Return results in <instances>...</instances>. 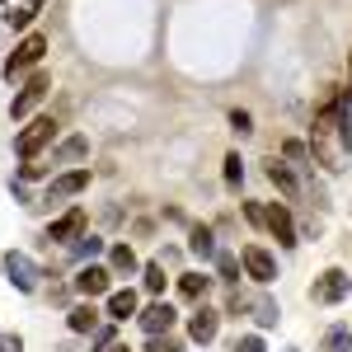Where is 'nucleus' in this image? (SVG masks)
<instances>
[{"label": "nucleus", "instance_id": "obj_2", "mask_svg": "<svg viewBox=\"0 0 352 352\" xmlns=\"http://www.w3.org/2000/svg\"><path fill=\"white\" fill-rule=\"evenodd\" d=\"M310 296L320 300V305H338L343 296H352V277L343 268H329V272H320V277H315Z\"/></svg>", "mask_w": 352, "mask_h": 352}, {"label": "nucleus", "instance_id": "obj_5", "mask_svg": "<svg viewBox=\"0 0 352 352\" xmlns=\"http://www.w3.org/2000/svg\"><path fill=\"white\" fill-rule=\"evenodd\" d=\"M43 99H47V76H28V85L14 94V104H10V118H14V122H19V118H28V113L38 109Z\"/></svg>", "mask_w": 352, "mask_h": 352}, {"label": "nucleus", "instance_id": "obj_1", "mask_svg": "<svg viewBox=\"0 0 352 352\" xmlns=\"http://www.w3.org/2000/svg\"><path fill=\"white\" fill-rule=\"evenodd\" d=\"M52 136H56V118H33L24 132L14 136V155L33 164V160H38V151H43V146H47Z\"/></svg>", "mask_w": 352, "mask_h": 352}, {"label": "nucleus", "instance_id": "obj_27", "mask_svg": "<svg viewBox=\"0 0 352 352\" xmlns=\"http://www.w3.org/2000/svg\"><path fill=\"white\" fill-rule=\"evenodd\" d=\"M94 254H104V240L99 235H80L76 240V258H94Z\"/></svg>", "mask_w": 352, "mask_h": 352}, {"label": "nucleus", "instance_id": "obj_36", "mask_svg": "<svg viewBox=\"0 0 352 352\" xmlns=\"http://www.w3.org/2000/svg\"><path fill=\"white\" fill-rule=\"evenodd\" d=\"M0 268H5V263H0Z\"/></svg>", "mask_w": 352, "mask_h": 352}, {"label": "nucleus", "instance_id": "obj_8", "mask_svg": "<svg viewBox=\"0 0 352 352\" xmlns=\"http://www.w3.org/2000/svg\"><path fill=\"white\" fill-rule=\"evenodd\" d=\"M217 329H221V315L212 310V305H197V310H192V320H188V338L192 343H212Z\"/></svg>", "mask_w": 352, "mask_h": 352}, {"label": "nucleus", "instance_id": "obj_11", "mask_svg": "<svg viewBox=\"0 0 352 352\" xmlns=\"http://www.w3.org/2000/svg\"><path fill=\"white\" fill-rule=\"evenodd\" d=\"M80 230H85V212H80V207H71L66 217H56L52 226H47V240H76Z\"/></svg>", "mask_w": 352, "mask_h": 352}, {"label": "nucleus", "instance_id": "obj_10", "mask_svg": "<svg viewBox=\"0 0 352 352\" xmlns=\"http://www.w3.org/2000/svg\"><path fill=\"white\" fill-rule=\"evenodd\" d=\"M136 320H141V329H146V333H169L179 315H174V305H164V300H155V305H146V310H141Z\"/></svg>", "mask_w": 352, "mask_h": 352}, {"label": "nucleus", "instance_id": "obj_24", "mask_svg": "<svg viewBox=\"0 0 352 352\" xmlns=\"http://www.w3.org/2000/svg\"><path fill=\"white\" fill-rule=\"evenodd\" d=\"M277 315H282V310H277V305H272L268 296L254 305V320H258V329H272V324H277Z\"/></svg>", "mask_w": 352, "mask_h": 352}, {"label": "nucleus", "instance_id": "obj_25", "mask_svg": "<svg viewBox=\"0 0 352 352\" xmlns=\"http://www.w3.org/2000/svg\"><path fill=\"white\" fill-rule=\"evenodd\" d=\"M240 179H244V160H240V151H230V155H226V184L240 188Z\"/></svg>", "mask_w": 352, "mask_h": 352}, {"label": "nucleus", "instance_id": "obj_32", "mask_svg": "<svg viewBox=\"0 0 352 352\" xmlns=\"http://www.w3.org/2000/svg\"><path fill=\"white\" fill-rule=\"evenodd\" d=\"M282 155H287V160H305V146H300V141H287Z\"/></svg>", "mask_w": 352, "mask_h": 352}, {"label": "nucleus", "instance_id": "obj_20", "mask_svg": "<svg viewBox=\"0 0 352 352\" xmlns=\"http://www.w3.org/2000/svg\"><path fill=\"white\" fill-rule=\"evenodd\" d=\"M324 352H352V333H348L343 324H333V329L324 333Z\"/></svg>", "mask_w": 352, "mask_h": 352}, {"label": "nucleus", "instance_id": "obj_31", "mask_svg": "<svg viewBox=\"0 0 352 352\" xmlns=\"http://www.w3.org/2000/svg\"><path fill=\"white\" fill-rule=\"evenodd\" d=\"M0 352H24V338L19 333H0Z\"/></svg>", "mask_w": 352, "mask_h": 352}, {"label": "nucleus", "instance_id": "obj_13", "mask_svg": "<svg viewBox=\"0 0 352 352\" xmlns=\"http://www.w3.org/2000/svg\"><path fill=\"white\" fill-rule=\"evenodd\" d=\"M188 254H192V258H202V263L217 258V235H212L207 226H192V230H188Z\"/></svg>", "mask_w": 352, "mask_h": 352}, {"label": "nucleus", "instance_id": "obj_33", "mask_svg": "<svg viewBox=\"0 0 352 352\" xmlns=\"http://www.w3.org/2000/svg\"><path fill=\"white\" fill-rule=\"evenodd\" d=\"M94 343L99 348H113V329H94Z\"/></svg>", "mask_w": 352, "mask_h": 352}, {"label": "nucleus", "instance_id": "obj_7", "mask_svg": "<svg viewBox=\"0 0 352 352\" xmlns=\"http://www.w3.org/2000/svg\"><path fill=\"white\" fill-rule=\"evenodd\" d=\"M109 282H113V272H109V268H99V263H89V268L76 272V292H80L85 300L104 296V292H109Z\"/></svg>", "mask_w": 352, "mask_h": 352}, {"label": "nucleus", "instance_id": "obj_3", "mask_svg": "<svg viewBox=\"0 0 352 352\" xmlns=\"http://www.w3.org/2000/svg\"><path fill=\"white\" fill-rule=\"evenodd\" d=\"M43 52H47V38H43V33H28L24 43H19V47H14V56H10V61H5V76H10V80H14V76H19V71H33V66H38V61H43Z\"/></svg>", "mask_w": 352, "mask_h": 352}, {"label": "nucleus", "instance_id": "obj_12", "mask_svg": "<svg viewBox=\"0 0 352 352\" xmlns=\"http://www.w3.org/2000/svg\"><path fill=\"white\" fill-rule=\"evenodd\" d=\"M268 230L277 235V244H287V249L296 244V226H292V212H287V207H277V202L268 207Z\"/></svg>", "mask_w": 352, "mask_h": 352}, {"label": "nucleus", "instance_id": "obj_15", "mask_svg": "<svg viewBox=\"0 0 352 352\" xmlns=\"http://www.w3.org/2000/svg\"><path fill=\"white\" fill-rule=\"evenodd\" d=\"M136 268H141V263H136L132 244H113V249H109V272H113V277H132Z\"/></svg>", "mask_w": 352, "mask_h": 352}, {"label": "nucleus", "instance_id": "obj_18", "mask_svg": "<svg viewBox=\"0 0 352 352\" xmlns=\"http://www.w3.org/2000/svg\"><path fill=\"white\" fill-rule=\"evenodd\" d=\"M268 179H272V184H277V188H282V192H287V197H296V192H300L296 174H292V169H287V164H282V160H272V164H268Z\"/></svg>", "mask_w": 352, "mask_h": 352}, {"label": "nucleus", "instance_id": "obj_28", "mask_svg": "<svg viewBox=\"0 0 352 352\" xmlns=\"http://www.w3.org/2000/svg\"><path fill=\"white\" fill-rule=\"evenodd\" d=\"M230 127H235L240 136H249V132H254V118H249L244 109H235V113H230Z\"/></svg>", "mask_w": 352, "mask_h": 352}, {"label": "nucleus", "instance_id": "obj_14", "mask_svg": "<svg viewBox=\"0 0 352 352\" xmlns=\"http://www.w3.org/2000/svg\"><path fill=\"white\" fill-rule=\"evenodd\" d=\"M85 155H89V141H85V136H66V141H61V146H56L52 151V169L56 164H71V160H85Z\"/></svg>", "mask_w": 352, "mask_h": 352}, {"label": "nucleus", "instance_id": "obj_30", "mask_svg": "<svg viewBox=\"0 0 352 352\" xmlns=\"http://www.w3.org/2000/svg\"><path fill=\"white\" fill-rule=\"evenodd\" d=\"M244 217L254 221V226H268V207H258V202H244Z\"/></svg>", "mask_w": 352, "mask_h": 352}, {"label": "nucleus", "instance_id": "obj_17", "mask_svg": "<svg viewBox=\"0 0 352 352\" xmlns=\"http://www.w3.org/2000/svg\"><path fill=\"white\" fill-rule=\"evenodd\" d=\"M132 315H136V292H132V287L113 292V296H109V320H132Z\"/></svg>", "mask_w": 352, "mask_h": 352}, {"label": "nucleus", "instance_id": "obj_6", "mask_svg": "<svg viewBox=\"0 0 352 352\" xmlns=\"http://www.w3.org/2000/svg\"><path fill=\"white\" fill-rule=\"evenodd\" d=\"M5 272H10V282H14L19 292H33V287H38V268H33V258L19 254V249L5 254Z\"/></svg>", "mask_w": 352, "mask_h": 352}, {"label": "nucleus", "instance_id": "obj_23", "mask_svg": "<svg viewBox=\"0 0 352 352\" xmlns=\"http://www.w3.org/2000/svg\"><path fill=\"white\" fill-rule=\"evenodd\" d=\"M146 352H184V343H179L174 333H151V338H146Z\"/></svg>", "mask_w": 352, "mask_h": 352}, {"label": "nucleus", "instance_id": "obj_9", "mask_svg": "<svg viewBox=\"0 0 352 352\" xmlns=\"http://www.w3.org/2000/svg\"><path fill=\"white\" fill-rule=\"evenodd\" d=\"M85 184H89V169H71V174H61V179L47 184V197H43V202H66V197H76Z\"/></svg>", "mask_w": 352, "mask_h": 352}, {"label": "nucleus", "instance_id": "obj_34", "mask_svg": "<svg viewBox=\"0 0 352 352\" xmlns=\"http://www.w3.org/2000/svg\"><path fill=\"white\" fill-rule=\"evenodd\" d=\"M348 104H352V56H348Z\"/></svg>", "mask_w": 352, "mask_h": 352}, {"label": "nucleus", "instance_id": "obj_22", "mask_svg": "<svg viewBox=\"0 0 352 352\" xmlns=\"http://www.w3.org/2000/svg\"><path fill=\"white\" fill-rule=\"evenodd\" d=\"M240 258H235V254H226V249H221L217 254V272H221V282H240Z\"/></svg>", "mask_w": 352, "mask_h": 352}, {"label": "nucleus", "instance_id": "obj_19", "mask_svg": "<svg viewBox=\"0 0 352 352\" xmlns=\"http://www.w3.org/2000/svg\"><path fill=\"white\" fill-rule=\"evenodd\" d=\"M207 287H212V277H202V272H184V277H179V292H184L188 300H202Z\"/></svg>", "mask_w": 352, "mask_h": 352}, {"label": "nucleus", "instance_id": "obj_4", "mask_svg": "<svg viewBox=\"0 0 352 352\" xmlns=\"http://www.w3.org/2000/svg\"><path fill=\"white\" fill-rule=\"evenodd\" d=\"M240 263H244V272H249L258 287H268L272 277H277V263H272V254L263 249V244H244V249H240Z\"/></svg>", "mask_w": 352, "mask_h": 352}, {"label": "nucleus", "instance_id": "obj_37", "mask_svg": "<svg viewBox=\"0 0 352 352\" xmlns=\"http://www.w3.org/2000/svg\"><path fill=\"white\" fill-rule=\"evenodd\" d=\"M292 352H296V348H292Z\"/></svg>", "mask_w": 352, "mask_h": 352}, {"label": "nucleus", "instance_id": "obj_35", "mask_svg": "<svg viewBox=\"0 0 352 352\" xmlns=\"http://www.w3.org/2000/svg\"><path fill=\"white\" fill-rule=\"evenodd\" d=\"M109 352H132V348H109Z\"/></svg>", "mask_w": 352, "mask_h": 352}, {"label": "nucleus", "instance_id": "obj_21", "mask_svg": "<svg viewBox=\"0 0 352 352\" xmlns=\"http://www.w3.org/2000/svg\"><path fill=\"white\" fill-rule=\"evenodd\" d=\"M33 14H38V0H19V5H14L5 19H10L14 28H28V24H33Z\"/></svg>", "mask_w": 352, "mask_h": 352}, {"label": "nucleus", "instance_id": "obj_29", "mask_svg": "<svg viewBox=\"0 0 352 352\" xmlns=\"http://www.w3.org/2000/svg\"><path fill=\"white\" fill-rule=\"evenodd\" d=\"M230 352H268V348H263V338H258V333H249V338H240Z\"/></svg>", "mask_w": 352, "mask_h": 352}, {"label": "nucleus", "instance_id": "obj_26", "mask_svg": "<svg viewBox=\"0 0 352 352\" xmlns=\"http://www.w3.org/2000/svg\"><path fill=\"white\" fill-rule=\"evenodd\" d=\"M141 277H146V292H155V296L164 292V263H146Z\"/></svg>", "mask_w": 352, "mask_h": 352}, {"label": "nucleus", "instance_id": "obj_16", "mask_svg": "<svg viewBox=\"0 0 352 352\" xmlns=\"http://www.w3.org/2000/svg\"><path fill=\"white\" fill-rule=\"evenodd\" d=\"M66 329H71V333H94V329H99V310H94L89 300L76 305V310L66 315Z\"/></svg>", "mask_w": 352, "mask_h": 352}]
</instances>
